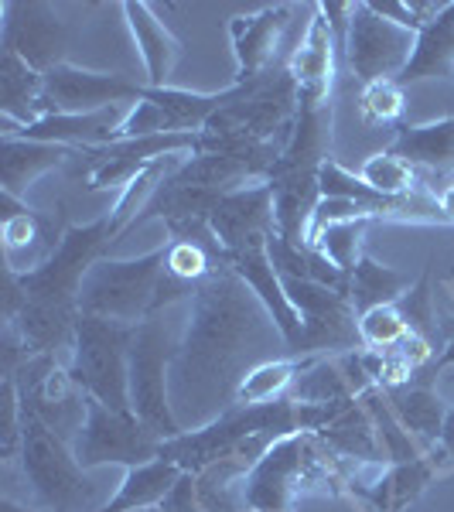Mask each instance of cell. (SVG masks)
I'll return each mask as SVG.
<instances>
[{
    "label": "cell",
    "instance_id": "obj_24",
    "mask_svg": "<svg viewBox=\"0 0 454 512\" xmlns=\"http://www.w3.org/2000/svg\"><path fill=\"white\" fill-rule=\"evenodd\" d=\"M393 154H400L410 168L424 175H454V117L431 123H403L400 134L390 144ZM427 188V185H424Z\"/></svg>",
    "mask_w": 454,
    "mask_h": 512
},
{
    "label": "cell",
    "instance_id": "obj_32",
    "mask_svg": "<svg viewBox=\"0 0 454 512\" xmlns=\"http://www.w3.org/2000/svg\"><path fill=\"white\" fill-rule=\"evenodd\" d=\"M407 335H410V325L403 321V315H400V308H396V304L362 311V315H359V342H362V349L390 352Z\"/></svg>",
    "mask_w": 454,
    "mask_h": 512
},
{
    "label": "cell",
    "instance_id": "obj_29",
    "mask_svg": "<svg viewBox=\"0 0 454 512\" xmlns=\"http://www.w3.org/2000/svg\"><path fill=\"white\" fill-rule=\"evenodd\" d=\"M267 250L280 277L311 280V284H325V287H335V291L349 294V277H345L335 263H328L318 250H311V246H291L284 236L270 233Z\"/></svg>",
    "mask_w": 454,
    "mask_h": 512
},
{
    "label": "cell",
    "instance_id": "obj_37",
    "mask_svg": "<svg viewBox=\"0 0 454 512\" xmlns=\"http://www.w3.org/2000/svg\"><path fill=\"white\" fill-rule=\"evenodd\" d=\"M0 512H45V509L31 506V502H21V499H14L11 492H4V499H0Z\"/></svg>",
    "mask_w": 454,
    "mask_h": 512
},
{
    "label": "cell",
    "instance_id": "obj_5",
    "mask_svg": "<svg viewBox=\"0 0 454 512\" xmlns=\"http://www.w3.org/2000/svg\"><path fill=\"white\" fill-rule=\"evenodd\" d=\"M31 506L45 512H96V485L76 461V451L31 410H24V441L18 458ZM11 475V472H7Z\"/></svg>",
    "mask_w": 454,
    "mask_h": 512
},
{
    "label": "cell",
    "instance_id": "obj_9",
    "mask_svg": "<svg viewBox=\"0 0 454 512\" xmlns=\"http://www.w3.org/2000/svg\"><path fill=\"white\" fill-rule=\"evenodd\" d=\"M113 246L110 216H99L82 226H69L55 253L31 274H14L24 301L52 304V308H76L79 311V287L96 260H103Z\"/></svg>",
    "mask_w": 454,
    "mask_h": 512
},
{
    "label": "cell",
    "instance_id": "obj_17",
    "mask_svg": "<svg viewBox=\"0 0 454 512\" xmlns=\"http://www.w3.org/2000/svg\"><path fill=\"white\" fill-rule=\"evenodd\" d=\"M294 4H267L250 14L229 18V41H233L236 82H253L277 69V48L291 24Z\"/></svg>",
    "mask_w": 454,
    "mask_h": 512
},
{
    "label": "cell",
    "instance_id": "obj_19",
    "mask_svg": "<svg viewBox=\"0 0 454 512\" xmlns=\"http://www.w3.org/2000/svg\"><path fill=\"white\" fill-rule=\"evenodd\" d=\"M0 202H4L0 209H4L7 270L11 274H31L55 253V246L62 243V233H55V222L28 209V202H21V198L4 195Z\"/></svg>",
    "mask_w": 454,
    "mask_h": 512
},
{
    "label": "cell",
    "instance_id": "obj_36",
    "mask_svg": "<svg viewBox=\"0 0 454 512\" xmlns=\"http://www.w3.org/2000/svg\"><path fill=\"white\" fill-rule=\"evenodd\" d=\"M437 448H441L444 454H448L451 465H454V407H451L448 420H444V431H441V441H437Z\"/></svg>",
    "mask_w": 454,
    "mask_h": 512
},
{
    "label": "cell",
    "instance_id": "obj_11",
    "mask_svg": "<svg viewBox=\"0 0 454 512\" xmlns=\"http://www.w3.org/2000/svg\"><path fill=\"white\" fill-rule=\"evenodd\" d=\"M342 48H345V59H349V69L356 72L362 86L400 82L417 52V31L383 18V14L373 11V4L359 0L352 7Z\"/></svg>",
    "mask_w": 454,
    "mask_h": 512
},
{
    "label": "cell",
    "instance_id": "obj_34",
    "mask_svg": "<svg viewBox=\"0 0 454 512\" xmlns=\"http://www.w3.org/2000/svg\"><path fill=\"white\" fill-rule=\"evenodd\" d=\"M219 267L216 253H209V246L202 243H171L168 239V274H175L185 284H202L212 270Z\"/></svg>",
    "mask_w": 454,
    "mask_h": 512
},
{
    "label": "cell",
    "instance_id": "obj_1",
    "mask_svg": "<svg viewBox=\"0 0 454 512\" xmlns=\"http://www.w3.org/2000/svg\"><path fill=\"white\" fill-rule=\"evenodd\" d=\"M277 349L291 355L270 311L233 267L219 263L188 297L168 369V396L181 431L205 427L233 410L246 373L280 359Z\"/></svg>",
    "mask_w": 454,
    "mask_h": 512
},
{
    "label": "cell",
    "instance_id": "obj_26",
    "mask_svg": "<svg viewBox=\"0 0 454 512\" xmlns=\"http://www.w3.org/2000/svg\"><path fill=\"white\" fill-rule=\"evenodd\" d=\"M420 79H454V0L444 4L431 21L420 28L417 35V52L410 59L403 82H420Z\"/></svg>",
    "mask_w": 454,
    "mask_h": 512
},
{
    "label": "cell",
    "instance_id": "obj_27",
    "mask_svg": "<svg viewBox=\"0 0 454 512\" xmlns=\"http://www.w3.org/2000/svg\"><path fill=\"white\" fill-rule=\"evenodd\" d=\"M315 359H321V355H280V359H267L253 366L239 383L236 407H260V403H277L291 396L294 383L308 373Z\"/></svg>",
    "mask_w": 454,
    "mask_h": 512
},
{
    "label": "cell",
    "instance_id": "obj_16",
    "mask_svg": "<svg viewBox=\"0 0 454 512\" xmlns=\"http://www.w3.org/2000/svg\"><path fill=\"white\" fill-rule=\"evenodd\" d=\"M277 233L274 222V188L267 181H253L229 192L209 216V236L216 243L219 263L243 250L250 239Z\"/></svg>",
    "mask_w": 454,
    "mask_h": 512
},
{
    "label": "cell",
    "instance_id": "obj_2",
    "mask_svg": "<svg viewBox=\"0 0 454 512\" xmlns=\"http://www.w3.org/2000/svg\"><path fill=\"white\" fill-rule=\"evenodd\" d=\"M352 458H342L318 434L291 431L277 437L246 478V509L250 512H297L311 495H345Z\"/></svg>",
    "mask_w": 454,
    "mask_h": 512
},
{
    "label": "cell",
    "instance_id": "obj_30",
    "mask_svg": "<svg viewBox=\"0 0 454 512\" xmlns=\"http://www.w3.org/2000/svg\"><path fill=\"white\" fill-rule=\"evenodd\" d=\"M359 178L366 181L369 188H376L379 195H390V198H400V195H414L424 188V178H420L417 168H410L400 154L393 151H379V154H369L359 168ZM427 192V188H424Z\"/></svg>",
    "mask_w": 454,
    "mask_h": 512
},
{
    "label": "cell",
    "instance_id": "obj_15",
    "mask_svg": "<svg viewBox=\"0 0 454 512\" xmlns=\"http://www.w3.org/2000/svg\"><path fill=\"white\" fill-rule=\"evenodd\" d=\"M0 31H4V52L21 55L38 72H48L65 59V24L48 4H0Z\"/></svg>",
    "mask_w": 454,
    "mask_h": 512
},
{
    "label": "cell",
    "instance_id": "obj_23",
    "mask_svg": "<svg viewBox=\"0 0 454 512\" xmlns=\"http://www.w3.org/2000/svg\"><path fill=\"white\" fill-rule=\"evenodd\" d=\"M45 110V72L28 65L21 55H0V127H31Z\"/></svg>",
    "mask_w": 454,
    "mask_h": 512
},
{
    "label": "cell",
    "instance_id": "obj_4",
    "mask_svg": "<svg viewBox=\"0 0 454 512\" xmlns=\"http://www.w3.org/2000/svg\"><path fill=\"white\" fill-rule=\"evenodd\" d=\"M195 287L168 274V243H164L130 260H113V256L96 260L79 287V311L120 325H140L154 315L175 311L178 304H188Z\"/></svg>",
    "mask_w": 454,
    "mask_h": 512
},
{
    "label": "cell",
    "instance_id": "obj_35",
    "mask_svg": "<svg viewBox=\"0 0 454 512\" xmlns=\"http://www.w3.org/2000/svg\"><path fill=\"white\" fill-rule=\"evenodd\" d=\"M359 113L366 123L383 127L403 117V86L400 82H373V86H362L359 96Z\"/></svg>",
    "mask_w": 454,
    "mask_h": 512
},
{
    "label": "cell",
    "instance_id": "obj_20",
    "mask_svg": "<svg viewBox=\"0 0 454 512\" xmlns=\"http://www.w3.org/2000/svg\"><path fill=\"white\" fill-rule=\"evenodd\" d=\"M335 52H338V38L328 28L325 14L315 7V18L308 21L301 45L294 48L287 72H291L297 99L301 103H332V89H335Z\"/></svg>",
    "mask_w": 454,
    "mask_h": 512
},
{
    "label": "cell",
    "instance_id": "obj_13",
    "mask_svg": "<svg viewBox=\"0 0 454 512\" xmlns=\"http://www.w3.org/2000/svg\"><path fill=\"white\" fill-rule=\"evenodd\" d=\"M144 96V82L123 72H96L76 62H62L45 72V110L52 113H99L113 106H134Z\"/></svg>",
    "mask_w": 454,
    "mask_h": 512
},
{
    "label": "cell",
    "instance_id": "obj_21",
    "mask_svg": "<svg viewBox=\"0 0 454 512\" xmlns=\"http://www.w3.org/2000/svg\"><path fill=\"white\" fill-rule=\"evenodd\" d=\"M123 18H127L140 65H144V86H168L171 72L181 62V41L171 35V28L158 18V11L151 4H144V0H127L123 4Z\"/></svg>",
    "mask_w": 454,
    "mask_h": 512
},
{
    "label": "cell",
    "instance_id": "obj_10",
    "mask_svg": "<svg viewBox=\"0 0 454 512\" xmlns=\"http://www.w3.org/2000/svg\"><path fill=\"white\" fill-rule=\"evenodd\" d=\"M161 444V437L140 424L134 414H120V410H110L106 403L86 396V420L72 441V451L86 472H96L106 465L137 468L158 461Z\"/></svg>",
    "mask_w": 454,
    "mask_h": 512
},
{
    "label": "cell",
    "instance_id": "obj_3",
    "mask_svg": "<svg viewBox=\"0 0 454 512\" xmlns=\"http://www.w3.org/2000/svg\"><path fill=\"white\" fill-rule=\"evenodd\" d=\"M301 99L291 72L270 69L253 82H239V96L205 123L198 154H253L277 161L291 140Z\"/></svg>",
    "mask_w": 454,
    "mask_h": 512
},
{
    "label": "cell",
    "instance_id": "obj_28",
    "mask_svg": "<svg viewBox=\"0 0 454 512\" xmlns=\"http://www.w3.org/2000/svg\"><path fill=\"white\" fill-rule=\"evenodd\" d=\"M410 287H414L410 274H403V270H396V267H386V263H379L376 256L366 253L356 263V270L349 274V301L362 315V311L396 304Z\"/></svg>",
    "mask_w": 454,
    "mask_h": 512
},
{
    "label": "cell",
    "instance_id": "obj_25",
    "mask_svg": "<svg viewBox=\"0 0 454 512\" xmlns=\"http://www.w3.org/2000/svg\"><path fill=\"white\" fill-rule=\"evenodd\" d=\"M386 396H390V407H393V414L400 417V424L417 437L420 448L431 451L434 444L441 441L444 420L451 414V403L437 390H431V386H407V383L386 390Z\"/></svg>",
    "mask_w": 454,
    "mask_h": 512
},
{
    "label": "cell",
    "instance_id": "obj_14",
    "mask_svg": "<svg viewBox=\"0 0 454 512\" xmlns=\"http://www.w3.org/2000/svg\"><path fill=\"white\" fill-rule=\"evenodd\" d=\"M198 151H202V134H154L137 140H113V144L82 151V158H89V188L93 192H110V188L123 192L154 161L168 158V154Z\"/></svg>",
    "mask_w": 454,
    "mask_h": 512
},
{
    "label": "cell",
    "instance_id": "obj_6",
    "mask_svg": "<svg viewBox=\"0 0 454 512\" xmlns=\"http://www.w3.org/2000/svg\"><path fill=\"white\" fill-rule=\"evenodd\" d=\"M297 431V403L294 396H284L277 403H260V407H233L212 424L185 431L161 444L158 458L178 465L181 472H202L205 465L226 458L263 434H291Z\"/></svg>",
    "mask_w": 454,
    "mask_h": 512
},
{
    "label": "cell",
    "instance_id": "obj_7",
    "mask_svg": "<svg viewBox=\"0 0 454 512\" xmlns=\"http://www.w3.org/2000/svg\"><path fill=\"white\" fill-rule=\"evenodd\" d=\"M168 311L140 321L134 328V342H130L127 359V383H130V410L144 427H151L161 441L185 434L171 410L168 396V369L178 349L181 325H168Z\"/></svg>",
    "mask_w": 454,
    "mask_h": 512
},
{
    "label": "cell",
    "instance_id": "obj_38",
    "mask_svg": "<svg viewBox=\"0 0 454 512\" xmlns=\"http://www.w3.org/2000/svg\"><path fill=\"white\" fill-rule=\"evenodd\" d=\"M434 198L441 202V212L448 216V222H454V181L451 185H444L441 192H434Z\"/></svg>",
    "mask_w": 454,
    "mask_h": 512
},
{
    "label": "cell",
    "instance_id": "obj_8",
    "mask_svg": "<svg viewBox=\"0 0 454 512\" xmlns=\"http://www.w3.org/2000/svg\"><path fill=\"white\" fill-rule=\"evenodd\" d=\"M137 325H120L110 318L79 315L76 338L69 349V373L79 390L93 400L106 403L120 414L130 410V383H127V359Z\"/></svg>",
    "mask_w": 454,
    "mask_h": 512
},
{
    "label": "cell",
    "instance_id": "obj_22",
    "mask_svg": "<svg viewBox=\"0 0 454 512\" xmlns=\"http://www.w3.org/2000/svg\"><path fill=\"white\" fill-rule=\"evenodd\" d=\"M69 158H76L72 147L41 144V140H28V137H0V185H4V195H14L24 202L28 188L41 175L65 168Z\"/></svg>",
    "mask_w": 454,
    "mask_h": 512
},
{
    "label": "cell",
    "instance_id": "obj_33",
    "mask_svg": "<svg viewBox=\"0 0 454 512\" xmlns=\"http://www.w3.org/2000/svg\"><path fill=\"white\" fill-rule=\"evenodd\" d=\"M403 321L410 325V335L424 338V342L434 345V332H437V311H434V294H431V270H424L414 287L396 301Z\"/></svg>",
    "mask_w": 454,
    "mask_h": 512
},
{
    "label": "cell",
    "instance_id": "obj_39",
    "mask_svg": "<svg viewBox=\"0 0 454 512\" xmlns=\"http://www.w3.org/2000/svg\"><path fill=\"white\" fill-rule=\"evenodd\" d=\"M140 512H161V509H158V506H154V509H140Z\"/></svg>",
    "mask_w": 454,
    "mask_h": 512
},
{
    "label": "cell",
    "instance_id": "obj_12",
    "mask_svg": "<svg viewBox=\"0 0 454 512\" xmlns=\"http://www.w3.org/2000/svg\"><path fill=\"white\" fill-rule=\"evenodd\" d=\"M280 284L304 321V342L297 355H342L362 349L359 311L352 308L349 294L297 277H280Z\"/></svg>",
    "mask_w": 454,
    "mask_h": 512
},
{
    "label": "cell",
    "instance_id": "obj_18",
    "mask_svg": "<svg viewBox=\"0 0 454 512\" xmlns=\"http://www.w3.org/2000/svg\"><path fill=\"white\" fill-rule=\"evenodd\" d=\"M222 263H226V267H233L236 274L246 280V287L260 297V304L270 311V318H274V325L280 328V335H284L291 355L301 352L304 321L294 311V304H291V297H287L284 284H280V274H277L274 260H270V250H267V236L250 239L243 250L226 256Z\"/></svg>",
    "mask_w": 454,
    "mask_h": 512
},
{
    "label": "cell",
    "instance_id": "obj_31",
    "mask_svg": "<svg viewBox=\"0 0 454 512\" xmlns=\"http://www.w3.org/2000/svg\"><path fill=\"white\" fill-rule=\"evenodd\" d=\"M369 226H373L369 219H349V222L325 226L315 239H311V250H318L328 263H335V267L349 277L352 270H356V263L366 256V250H362V239H366Z\"/></svg>",
    "mask_w": 454,
    "mask_h": 512
}]
</instances>
